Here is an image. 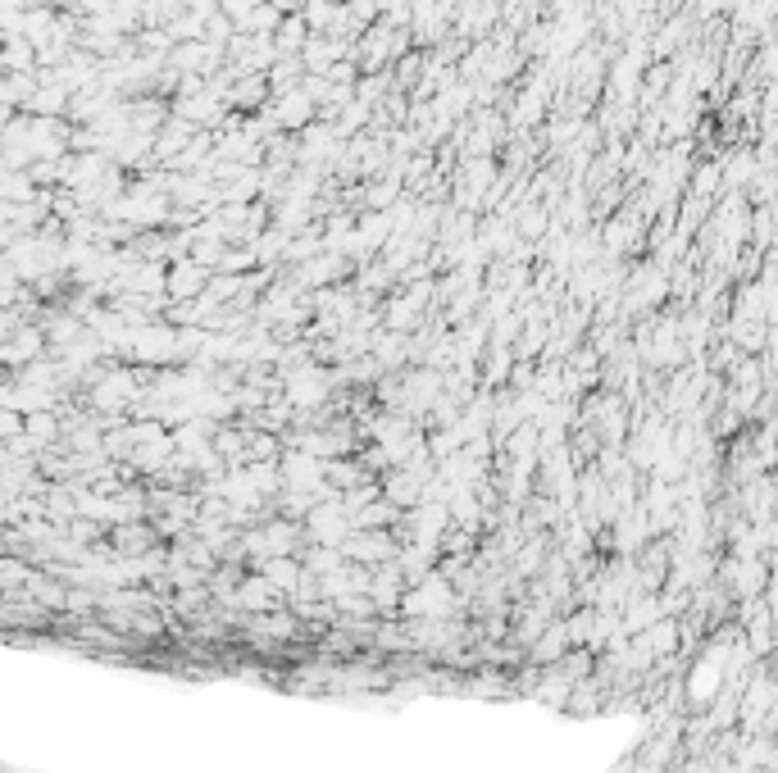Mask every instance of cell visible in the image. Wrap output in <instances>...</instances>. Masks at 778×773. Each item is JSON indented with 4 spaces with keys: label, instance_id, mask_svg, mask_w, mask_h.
I'll list each match as a JSON object with an SVG mask.
<instances>
[{
    "label": "cell",
    "instance_id": "cell-4",
    "mask_svg": "<svg viewBox=\"0 0 778 773\" xmlns=\"http://www.w3.org/2000/svg\"><path fill=\"white\" fill-rule=\"evenodd\" d=\"M337 55H342L337 41H310V46H305V60H310V68H319V74H323V68H333Z\"/></svg>",
    "mask_w": 778,
    "mask_h": 773
},
{
    "label": "cell",
    "instance_id": "cell-1",
    "mask_svg": "<svg viewBox=\"0 0 778 773\" xmlns=\"http://www.w3.org/2000/svg\"><path fill=\"white\" fill-rule=\"evenodd\" d=\"M169 292L174 300H201L205 292H209V273H205V265H196L192 255H187L182 265H169Z\"/></svg>",
    "mask_w": 778,
    "mask_h": 773
},
{
    "label": "cell",
    "instance_id": "cell-3",
    "mask_svg": "<svg viewBox=\"0 0 778 773\" xmlns=\"http://www.w3.org/2000/svg\"><path fill=\"white\" fill-rule=\"evenodd\" d=\"M41 346H46V337L37 333V327H28V333H23V337H14V342H10V350H5V360H10V364H23V360H37V356H41Z\"/></svg>",
    "mask_w": 778,
    "mask_h": 773
},
{
    "label": "cell",
    "instance_id": "cell-2",
    "mask_svg": "<svg viewBox=\"0 0 778 773\" xmlns=\"http://www.w3.org/2000/svg\"><path fill=\"white\" fill-rule=\"evenodd\" d=\"M310 91H282V109H278V119L288 124V128H301L305 119H310Z\"/></svg>",
    "mask_w": 778,
    "mask_h": 773
}]
</instances>
